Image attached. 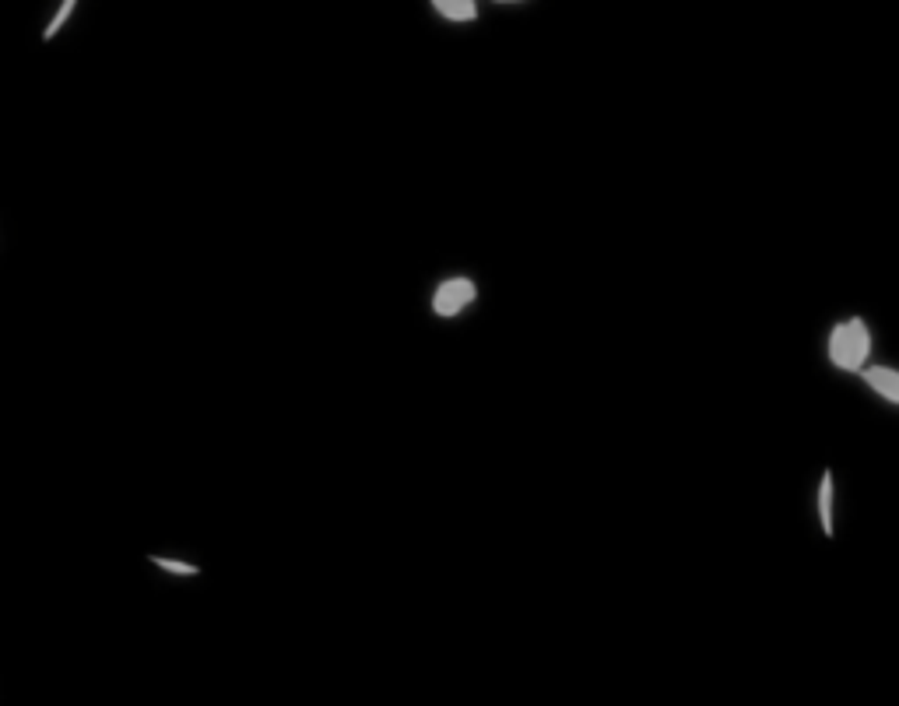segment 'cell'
Listing matches in <instances>:
<instances>
[{
  "label": "cell",
  "mask_w": 899,
  "mask_h": 706,
  "mask_svg": "<svg viewBox=\"0 0 899 706\" xmlns=\"http://www.w3.org/2000/svg\"><path fill=\"white\" fill-rule=\"evenodd\" d=\"M432 8L450 22H475L478 18L475 0H432Z\"/></svg>",
  "instance_id": "4"
},
{
  "label": "cell",
  "mask_w": 899,
  "mask_h": 706,
  "mask_svg": "<svg viewBox=\"0 0 899 706\" xmlns=\"http://www.w3.org/2000/svg\"><path fill=\"white\" fill-rule=\"evenodd\" d=\"M864 380H868V387L875 390V394H882L885 401L899 404V373L882 369V366H871V369H864Z\"/></svg>",
  "instance_id": "3"
},
{
  "label": "cell",
  "mask_w": 899,
  "mask_h": 706,
  "mask_svg": "<svg viewBox=\"0 0 899 706\" xmlns=\"http://www.w3.org/2000/svg\"><path fill=\"white\" fill-rule=\"evenodd\" d=\"M74 4H78V0H64V4H60V11H57V15H53V22L46 25V32H43V39H46V43H50V39L57 36L60 29H64V22H67V18H71Z\"/></svg>",
  "instance_id": "7"
},
{
  "label": "cell",
  "mask_w": 899,
  "mask_h": 706,
  "mask_svg": "<svg viewBox=\"0 0 899 706\" xmlns=\"http://www.w3.org/2000/svg\"><path fill=\"white\" fill-rule=\"evenodd\" d=\"M499 4H517V0H499Z\"/></svg>",
  "instance_id": "8"
},
{
  "label": "cell",
  "mask_w": 899,
  "mask_h": 706,
  "mask_svg": "<svg viewBox=\"0 0 899 706\" xmlns=\"http://www.w3.org/2000/svg\"><path fill=\"white\" fill-rule=\"evenodd\" d=\"M819 520H822V531L833 534V475H822L819 485Z\"/></svg>",
  "instance_id": "5"
},
{
  "label": "cell",
  "mask_w": 899,
  "mask_h": 706,
  "mask_svg": "<svg viewBox=\"0 0 899 706\" xmlns=\"http://www.w3.org/2000/svg\"><path fill=\"white\" fill-rule=\"evenodd\" d=\"M155 566H162V570L169 573H180V577H197V566L194 562H180V559H166V555H152Z\"/></svg>",
  "instance_id": "6"
},
{
  "label": "cell",
  "mask_w": 899,
  "mask_h": 706,
  "mask_svg": "<svg viewBox=\"0 0 899 706\" xmlns=\"http://www.w3.org/2000/svg\"><path fill=\"white\" fill-rule=\"evenodd\" d=\"M471 303H475V281L471 278H446L436 289V296H432L436 317H457Z\"/></svg>",
  "instance_id": "2"
},
{
  "label": "cell",
  "mask_w": 899,
  "mask_h": 706,
  "mask_svg": "<svg viewBox=\"0 0 899 706\" xmlns=\"http://www.w3.org/2000/svg\"><path fill=\"white\" fill-rule=\"evenodd\" d=\"M868 348H871V334L868 327H864V320H847V324H840L833 331V338H829V359H833V366L840 369H861L864 359H868Z\"/></svg>",
  "instance_id": "1"
}]
</instances>
